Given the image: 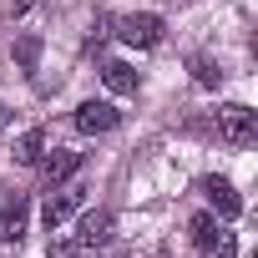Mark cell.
I'll return each mask as SVG.
<instances>
[{"label": "cell", "mask_w": 258, "mask_h": 258, "mask_svg": "<svg viewBox=\"0 0 258 258\" xmlns=\"http://www.w3.org/2000/svg\"><path fill=\"white\" fill-rule=\"evenodd\" d=\"M116 26H121L116 36H121L126 46H137V51H152V46L162 41V31H167V26H162V16H121Z\"/></svg>", "instance_id": "obj_3"}, {"label": "cell", "mask_w": 258, "mask_h": 258, "mask_svg": "<svg viewBox=\"0 0 258 258\" xmlns=\"http://www.w3.org/2000/svg\"><path fill=\"white\" fill-rule=\"evenodd\" d=\"M41 147H46V132H41V126H31V132H21V142H16L11 157H16L21 167H36V162H41Z\"/></svg>", "instance_id": "obj_11"}, {"label": "cell", "mask_w": 258, "mask_h": 258, "mask_svg": "<svg viewBox=\"0 0 258 258\" xmlns=\"http://www.w3.org/2000/svg\"><path fill=\"white\" fill-rule=\"evenodd\" d=\"M187 233H192V243H198L208 258H233V253H238V238H233L213 213H198V218L187 223Z\"/></svg>", "instance_id": "obj_2"}, {"label": "cell", "mask_w": 258, "mask_h": 258, "mask_svg": "<svg viewBox=\"0 0 258 258\" xmlns=\"http://www.w3.org/2000/svg\"><path fill=\"white\" fill-rule=\"evenodd\" d=\"M81 162H86L81 152H71V147H56V152L46 157V167H41V172H46V187H61L71 172H81Z\"/></svg>", "instance_id": "obj_8"}, {"label": "cell", "mask_w": 258, "mask_h": 258, "mask_svg": "<svg viewBox=\"0 0 258 258\" xmlns=\"http://www.w3.org/2000/svg\"><path fill=\"white\" fill-rule=\"evenodd\" d=\"M203 192H208V203L218 208V218H238V213H243V198L233 192L228 177H203Z\"/></svg>", "instance_id": "obj_7"}, {"label": "cell", "mask_w": 258, "mask_h": 258, "mask_svg": "<svg viewBox=\"0 0 258 258\" xmlns=\"http://www.w3.org/2000/svg\"><path fill=\"white\" fill-rule=\"evenodd\" d=\"M36 56H41V41H36V36H21V46H16V61L31 71V66H36Z\"/></svg>", "instance_id": "obj_13"}, {"label": "cell", "mask_w": 258, "mask_h": 258, "mask_svg": "<svg viewBox=\"0 0 258 258\" xmlns=\"http://www.w3.org/2000/svg\"><path fill=\"white\" fill-rule=\"evenodd\" d=\"M213 132L228 142V147H248L253 137H258V111L253 106H218V116H213Z\"/></svg>", "instance_id": "obj_1"}, {"label": "cell", "mask_w": 258, "mask_h": 258, "mask_svg": "<svg viewBox=\"0 0 258 258\" xmlns=\"http://www.w3.org/2000/svg\"><path fill=\"white\" fill-rule=\"evenodd\" d=\"M46 258H81V243H66V238H61V243H51Z\"/></svg>", "instance_id": "obj_14"}, {"label": "cell", "mask_w": 258, "mask_h": 258, "mask_svg": "<svg viewBox=\"0 0 258 258\" xmlns=\"http://www.w3.org/2000/svg\"><path fill=\"white\" fill-rule=\"evenodd\" d=\"M81 198H86V187H76V182H71V187H66V182H61V187H51V198H46V208H41L46 228H61V223L81 208Z\"/></svg>", "instance_id": "obj_6"}, {"label": "cell", "mask_w": 258, "mask_h": 258, "mask_svg": "<svg viewBox=\"0 0 258 258\" xmlns=\"http://www.w3.org/2000/svg\"><path fill=\"white\" fill-rule=\"evenodd\" d=\"M192 76H198L203 86H218V81H223V71H218L213 56H192Z\"/></svg>", "instance_id": "obj_12"}, {"label": "cell", "mask_w": 258, "mask_h": 258, "mask_svg": "<svg viewBox=\"0 0 258 258\" xmlns=\"http://www.w3.org/2000/svg\"><path fill=\"white\" fill-rule=\"evenodd\" d=\"M6 126H11V111H6V106H0V132H6Z\"/></svg>", "instance_id": "obj_16"}, {"label": "cell", "mask_w": 258, "mask_h": 258, "mask_svg": "<svg viewBox=\"0 0 258 258\" xmlns=\"http://www.w3.org/2000/svg\"><path fill=\"white\" fill-rule=\"evenodd\" d=\"M116 121H121V111H116L111 101H81V106H76V132H86V137L111 132Z\"/></svg>", "instance_id": "obj_5"}, {"label": "cell", "mask_w": 258, "mask_h": 258, "mask_svg": "<svg viewBox=\"0 0 258 258\" xmlns=\"http://www.w3.org/2000/svg\"><path fill=\"white\" fill-rule=\"evenodd\" d=\"M101 81L116 91V96H126V91H137V71L126 66V61H106L101 66Z\"/></svg>", "instance_id": "obj_10"}, {"label": "cell", "mask_w": 258, "mask_h": 258, "mask_svg": "<svg viewBox=\"0 0 258 258\" xmlns=\"http://www.w3.org/2000/svg\"><path fill=\"white\" fill-rule=\"evenodd\" d=\"M26 223H31V203H26V192H11L0 203V243H21Z\"/></svg>", "instance_id": "obj_4"}, {"label": "cell", "mask_w": 258, "mask_h": 258, "mask_svg": "<svg viewBox=\"0 0 258 258\" xmlns=\"http://www.w3.org/2000/svg\"><path fill=\"white\" fill-rule=\"evenodd\" d=\"M76 243H81V248H106V243H111V213H106V208H101V213H86Z\"/></svg>", "instance_id": "obj_9"}, {"label": "cell", "mask_w": 258, "mask_h": 258, "mask_svg": "<svg viewBox=\"0 0 258 258\" xmlns=\"http://www.w3.org/2000/svg\"><path fill=\"white\" fill-rule=\"evenodd\" d=\"M31 6H36V0H11V11H16V16H26Z\"/></svg>", "instance_id": "obj_15"}]
</instances>
